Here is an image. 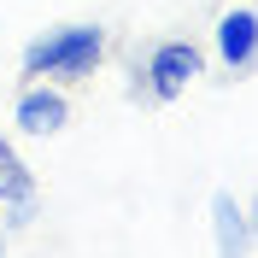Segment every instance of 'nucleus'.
Here are the masks:
<instances>
[{"mask_svg": "<svg viewBox=\"0 0 258 258\" xmlns=\"http://www.w3.org/2000/svg\"><path fill=\"white\" fill-rule=\"evenodd\" d=\"M106 47H112V35L106 24H59V30H41L24 47V82H71L94 77L100 64H106Z\"/></svg>", "mask_w": 258, "mask_h": 258, "instance_id": "f257e3e1", "label": "nucleus"}, {"mask_svg": "<svg viewBox=\"0 0 258 258\" xmlns=\"http://www.w3.org/2000/svg\"><path fill=\"white\" fill-rule=\"evenodd\" d=\"M206 71V53L194 47V41H159V47L147 53V64H135V94L141 100H176V94H188V82Z\"/></svg>", "mask_w": 258, "mask_h": 258, "instance_id": "f03ea898", "label": "nucleus"}, {"mask_svg": "<svg viewBox=\"0 0 258 258\" xmlns=\"http://www.w3.org/2000/svg\"><path fill=\"white\" fill-rule=\"evenodd\" d=\"M12 123L18 135H35V141H47L71 123V100H64L59 82H24L18 88V106H12Z\"/></svg>", "mask_w": 258, "mask_h": 258, "instance_id": "7ed1b4c3", "label": "nucleus"}, {"mask_svg": "<svg viewBox=\"0 0 258 258\" xmlns=\"http://www.w3.org/2000/svg\"><path fill=\"white\" fill-rule=\"evenodd\" d=\"M211 47L229 71H252L258 64V6H229L211 30Z\"/></svg>", "mask_w": 258, "mask_h": 258, "instance_id": "20e7f679", "label": "nucleus"}, {"mask_svg": "<svg viewBox=\"0 0 258 258\" xmlns=\"http://www.w3.org/2000/svg\"><path fill=\"white\" fill-rule=\"evenodd\" d=\"M211 246L223 258H241L252 246V217L235 194H211Z\"/></svg>", "mask_w": 258, "mask_h": 258, "instance_id": "39448f33", "label": "nucleus"}, {"mask_svg": "<svg viewBox=\"0 0 258 258\" xmlns=\"http://www.w3.org/2000/svg\"><path fill=\"white\" fill-rule=\"evenodd\" d=\"M24 200H35V170L24 164V153L0 135V206H24Z\"/></svg>", "mask_w": 258, "mask_h": 258, "instance_id": "423d86ee", "label": "nucleus"}, {"mask_svg": "<svg viewBox=\"0 0 258 258\" xmlns=\"http://www.w3.org/2000/svg\"><path fill=\"white\" fill-rule=\"evenodd\" d=\"M246 217H252V246H258V194H252V206H246Z\"/></svg>", "mask_w": 258, "mask_h": 258, "instance_id": "0eeeda50", "label": "nucleus"}]
</instances>
